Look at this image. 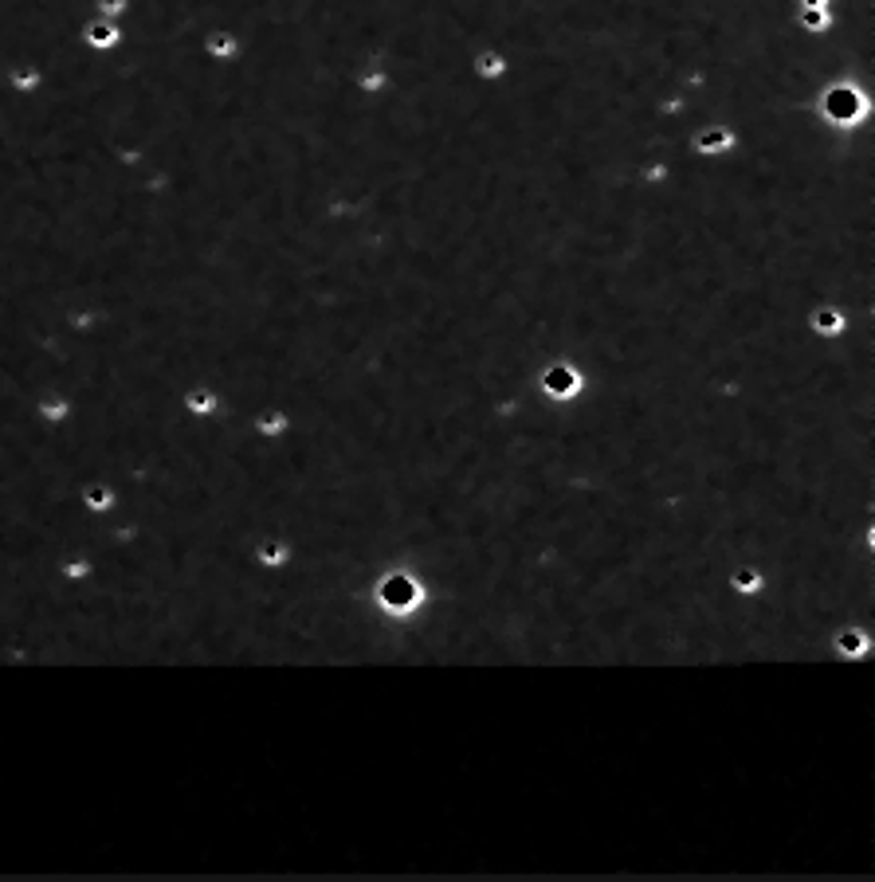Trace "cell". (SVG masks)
I'll return each instance as SVG.
<instances>
[{"mask_svg": "<svg viewBox=\"0 0 875 882\" xmlns=\"http://www.w3.org/2000/svg\"><path fill=\"white\" fill-rule=\"evenodd\" d=\"M377 600H381L393 616H408V612L424 600V588L417 585V577H408V573L397 568V573H389V577L377 585Z\"/></svg>", "mask_w": 875, "mask_h": 882, "instance_id": "obj_1", "label": "cell"}, {"mask_svg": "<svg viewBox=\"0 0 875 882\" xmlns=\"http://www.w3.org/2000/svg\"><path fill=\"white\" fill-rule=\"evenodd\" d=\"M825 114L832 122H840V126H852V122L864 114V98H859L852 86H832V91L825 94Z\"/></svg>", "mask_w": 875, "mask_h": 882, "instance_id": "obj_2", "label": "cell"}, {"mask_svg": "<svg viewBox=\"0 0 875 882\" xmlns=\"http://www.w3.org/2000/svg\"><path fill=\"white\" fill-rule=\"evenodd\" d=\"M542 389L550 392V396H558V400H570V396H577L581 392V373L573 365H550L546 369V377H542Z\"/></svg>", "mask_w": 875, "mask_h": 882, "instance_id": "obj_3", "label": "cell"}, {"mask_svg": "<svg viewBox=\"0 0 875 882\" xmlns=\"http://www.w3.org/2000/svg\"><path fill=\"white\" fill-rule=\"evenodd\" d=\"M836 651L848 655V659H859V655L867 651V636H864V631H856V628H844L840 636H836Z\"/></svg>", "mask_w": 875, "mask_h": 882, "instance_id": "obj_4", "label": "cell"}, {"mask_svg": "<svg viewBox=\"0 0 875 882\" xmlns=\"http://www.w3.org/2000/svg\"><path fill=\"white\" fill-rule=\"evenodd\" d=\"M730 585H734V592L754 596L757 588H762V573H757V568H738V573L730 577Z\"/></svg>", "mask_w": 875, "mask_h": 882, "instance_id": "obj_5", "label": "cell"}, {"mask_svg": "<svg viewBox=\"0 0 875 882\" xmlns=\"http://www.w3.org/2000/svg\"><path fill=\"white\" fill-rule=\"evenodd\" d=\"M699 153H723L726 145H730V134L726 130H706V134H699Z\"/></svg>", "mask_w": 875, "mask_h": 882, "instance_id": "obj_6", "label": "cell"}, {"mask_svg": "<svg viewBox=\"0 0 875 882\" xmlns=\"http://www.w3.org/2000/svg\"><path fill=\"white\" fill-rule=\"evenodd\" d=\"M813 326H816L820 333H836V330L844 326V318H840V310H816V314H813Z\"/></svg>", "mask_w": 875, "mask_h": 882, "instance_id": "obj_7", "label": "cell"}, {"mask_svg": "<svg viewBox=\"0 0 875 882\" xmlns=\"http://www.w3.org/2000/svg\"><path fill=\"white\" fill-rule=\"evenodd\" d=\"M479 71H483V75H502V59L499 55H495V51H487V55H479Z\"/></svg>", "mask_w": 875, "mask_h": 882, "instance_id": "obj_8", "label": "cell"}, {"mask_svg": "<svg viewBox=\"0 0 875 882\" xmlns=\"http://www.w3.org/2000/svg\"><path fill=\"white\" fill-rule=\"evenodd\" d=\"M287 557V549H279V545H267L264 549V561H283Z\"/></svg>", "mask_w": 875, "mask_h": 882, "instance_id": "obj_9", "label": "cell"}, {"mask_svg": "<svg viewBox=\"0 0 875 882\" xmlns=\"http://www.w3.org/2000/svg\"><path fill=\"white\" fill-rule=\"evenodd\" d=\"M805 24L808 28H820V24H825V16H820V12H805Z\"/></svg>", "mask_w": 875, "mask_h": 882, "instance_id": "obj_10", "label": "cell"}, {"mask_svg": "<svg viewBox=\"0 0 875 882\" xmlns=\"http://www.w3.org/2000/svg\"><path fill=\"white\" fill-rule=\"evenodd\" d=\"M805 4H808V8H813V4H825V0H805Z\"/></svg>", "mask_w": 875, "mask_h": 882, "instance_id": "obj_11", "label": "cell"}]
</instances>
